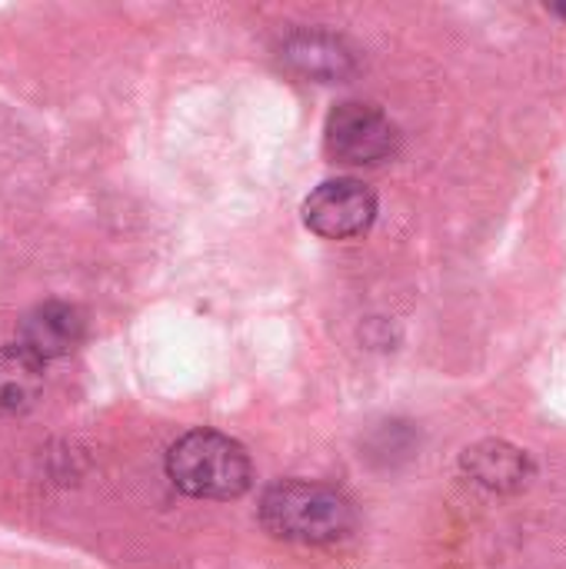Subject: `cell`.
I'll use <instances>...</instances> for the list:
<instances>
[{"label": "cell", "instance_id": "cell-9", "mask_svg": "<svg viewBox=\"0 0 566 569\" xmlns=\"http://www.w3.org/2000/svg\"><path fill=\"white\" fill-rule=\"evenodd\" d=\"M554 10H557V13H564V17H566V7H554Z\"/></svg>", "mask_w": 566, "mask_h": 569}, {"label": "cell", "instance_id": "cell-5", "mask_svg": "<svg viewBox=\"0 0 566 569\" xmlns=\"http://www.w3.org/2000/svg\"><path fill=\"white\" fill-rule=\"evenodd\" d=\"M83 333H87V320L73 303L47 300L20 320L17 347L27 350L33 360L50 363L73 353L83 343Z\"/></svg>", "mask_w": 566, "mask_h": 569}, {"label": "cell", "instance_id": "cell-6", "mask_svg": "<svg viewBox=\"0 0 566 569\" xmlns=\"http://www.w3.org/2000/svg\"><path fill=\"white\" fill-rule=\"evenodd\" d=\"M460 467L477 487L494 493H517L534 480V460L507 440L474 443L470 450H464Z\"/></svg>", "mask_w": 566, "mask_h": 569}, {"label": "cell", "instance_id": "cell-1", "mask_svg": "<svg viewBox=\"0 0 566 569\" xmlns=\"http://www.w3.org/2000/svg\"><path fill=\"white\" fill-rule=\"evenodd\" d=\"M257 513L260 527L274 540L300 547H330L357 530L354 503L340 490L307 480H284L267 487Z\"/></svg>", "mask_w": 566, "mask_h": 569}, {"label": "cell", "instance_id": "cell-7", "mask_svg": "<svg viewBox=\"0 0 566 569\" xmlns=\"http://www.w3.org/2000/svg\"><path fill=\"white\" fill-rule=\"evenodd\" d=\"M43 393V363L17 343L0 347V420L23 417Z\"/></svg>", "mask_w": 566, "mask_h": 569}, {"label": "cell", "instance_id": "cell-2", "mask_svg": "<svg viewBox=\"0 0 566 569\" xmlns=\"http://www.w3.org/2000/svg\"><path fill=\"white\" fill-rule=\"evenodd\" d=\"M167 480L193 500H237L250 490L254 467L237 440L190 430L167 450Z\"/></svg>", "mask_w": 566, "mask_h": 569}, {"label": "cell", "instance_id": "cell-3", "mask_svg": "<svg viewBox=\"0 0 566 569\" xmlns=\"http://www.w3.org/2000/svg\"><path fill=\"white\" fill-rule=\"evenodd\" d=\"M324 143L337 163L377 167L397 153L400 133L380 107L347 100V103H337L330 110L327 127H324Z\"/></svg>", "mask_w": 566, "mask_h": 569}, {"label": "cell", "instance_id": "cell-8", "mask_svg": "<svg viewBox=\"0 0 566 569\" xmlns=\"http://www.w3.org/2000/svg\"><path fill=\"white\" fill-rule=\"evenodd\" d=\"M284 57L300 73L317 77V80H337V77H344L354 67L350 63V53L340 47V40L324 37V33H304V37H297L294 43H287V53Z\"/></svg>", "mask_w": 566, "mask_h": 569}, {"label": "cell", "instance_id": "cell-4", "mask_svg": "<svg viewBox=\"0 0 566 569\" xmlns=\"http://www.w3.org/2000/svg\"><path fill=\"white\" fill-rule=\"evenodd\" d=\"M377 193L354 177L324 180L304 200V223L324 240H350L374 227Z\"/></svg>", "mask_w": 566, "mask_h": 569}]
</instances>
